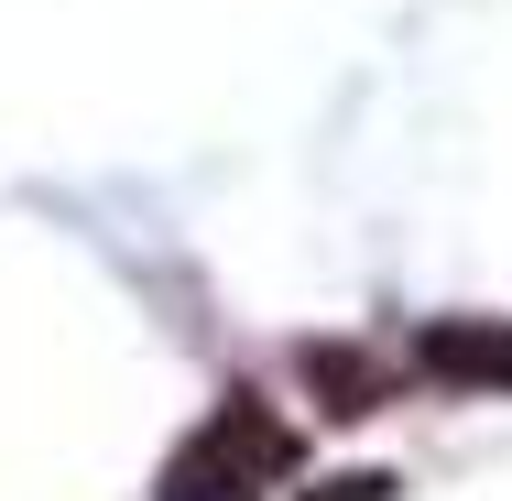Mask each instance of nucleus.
Returning a JSON list of instances; mask_svg holds the SVG:
<instances>
[{
	"label": "nucleus",
	"mask_w": 512,
	"mask_h": 501,
	"mask_svg": "<svg viewBox=\"0 0 512 501\" xmlns=\"http://www.w3.org/2000/svg\"><path fill=\"white\" fill-rule=\"evenodd\" d=\"M273 480H295V425L262 393H218L197 425L175 436L153 501H251V491H273Z\"/></svg>",
	"instance_id": "1"
},
{
	"label": "nucleus",
	"mask_w": 512,
	"mask_h": 501,
	"mask_svg": "<svg viewBox=\"0 0 512 501\" xmlns=\"http://www.w3.org/2000/svg\"><path fill=\"white\" fill-rule=\"evenodd\" d=\"M404 371L436 382V393H512V316H436V327H414Z\"/></svg>",
	"instance_id": "2"
},
{
	"label": "nucleus",
	"mask_w": 512,
	"mask_h": 501,
	"mask_svg": "<svg viewBox=\"0 0 512 501\" xmlns=\"http://www.w3.org/2000/svg\"><path fill=\"white\" fill-rule=\"evenodd\" d=\"M295 371L327 393V414H382V403H393V371H382L371 349H338V338H306Z\"/></svg>",
	"instance_id": "3"
},
{
	"label": "nucleus",
	"mask_w": 512,
	"mask_h": 501,
	"mask_svg": "<svg viewBox=\"0 0 512 501\" xmlns=\"http://www.w3.org/2000/svg\"><path fill=\"white\" fill-rule=\"evenodd\" d=\"M306 501H393V480H382V469H349V480H327V491H306Z\"/></svg>",
	"instance_id": "4"
}]
</instances>
